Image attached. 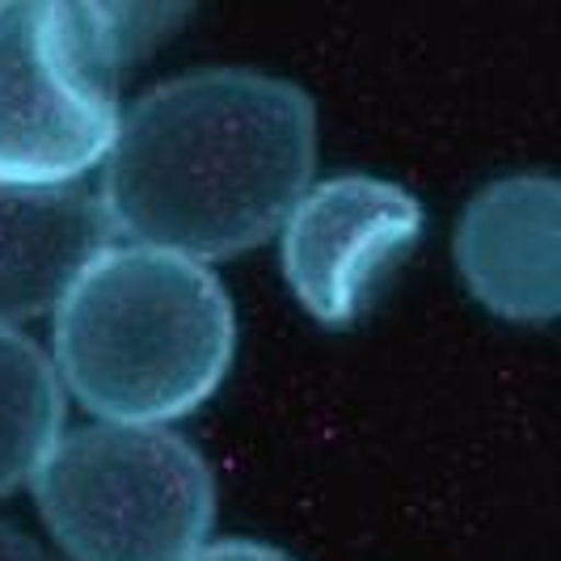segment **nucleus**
I'll list each match as a JSON object with an SVG mask.
<instances>
[{"label":"nucleus","instance_id":"1","mask_svg":"<svg viewBox=\"0 0 561 561\" xmlns=\"http://www.w3.org/2000/svg\"><path fill=\"white\" fill-rule=\"evenodd\" d=\"M317 169V106L257 68H203L140 93L102 165V207L136 245L220 262L271 241Z\"/></svg>","mask_w":561,"mask_h":561},{"label":"nucleus","instance_id":"2","mask_svg":"<svg viewBox=\"0 0 561 561\" xmlns=\"http://www.w3.org/2000/svg\"><path fill=\"white\" fill-rule=\"evenodd\" d=\"M237 317L203 262L152 245H106L51 317L64 393L106 422L165 426L225 385Z\"/></svg>","mask_w":561,"mask_h":561},{"label":"nucleus","instance_id":"10","mask_svg":"<svg viewBox=\"0 0 561 561\" xmlns=\"http://www.w3.org/2000/svg\"><path fill=\"white\" fill-rule=\"evenodd\" d=\"M0 561H56L34 536L13 528L9 519H0Z\"/></svg>","mask_w":561,"mask_h":561},{"label":"nucleus","instance_id":"4","mask_svg":"<svg viewBox=\"0 0 561 561\" xmlns=\"http://www.w3.org/2000/svg\"><path fill=\"white\" fill-rule=\"evenodd\" d=\"M38 515L72 561H186L216 524V478L169 426L64 431L30 478Z\"/></svg>","mask_w":561,"mask_h":561},{"label":"nucleus","instance_id":"6","mask_svg":"<svg viewBox=\"0 0 561 561\" xmlns=\"http://www.w3.org/2000/svg\"><path fill=\"white\" fill-rule=\"evenodd\" d=\"M561 191L549 173H511L469 198L456 225V271L481 309L540 325L561 309Z\"/></svg>","mask_w":561,"mask_h":561},{"label":"nucleus","instance_id":"9","mask_svg":"<svg viewBox=\"0 0 561 561\" xmlns=\"http://www.w3.org/2000/svg\"><path fill=\"white\" fill-rule=\"evenodd\" d=\"M186 561H296L287 558L275 545H262V540H241V536H228V540H207L203 549H195Z\"/></svg>","mask_w":561,"mask_h":561},{"label":"nucleus","instance_id":"3","mask_svg":"<svg viewBox=\"0 0 561 561\" xmlns=\"http://www.w3.org/2000/svg\"><path fill=\"white\" fill-rule=\"evenodd\" d=\"M186 9L0 0V182L77 186L118 136L123 72Z\"/></svg>","mask_w":561,"mask_h":561},{"label":"nucleus","instance_id":"5","mask_svg":"<svg viewBox=\"0 0 561 561\" xmlns=\"http://www.w3.org/2000/svg\"><path fill=\"white\" fill-rule=\"evenodd\" d=\"M422 207L405 186L371 173L312 182L279 228L283 279L321 325H351L376 283L414 250Z\"/></svg>","mask_w":561,"mask_h":561},{"label":"nucleus","instance_id":"7","mask_svg":"<svg viewBox=\"0 0 561 561\" xmlns=\"http://www.w3.org/2000/svg\"><path fill=\"white\" fill-rule=\"evenodd\" d=\"M114 245L102 195L77 186L0 182V325L56 312L68 287Z\"/></svg>","mask_w":561,"mask_h":561},{"label":"nucleus","instance_id":"8","mask_svg":"<svg viewBox=\"0 0 561 561\" xmlns=\"http://www.w3.org/2000/svg\"><path fill=\"white\" fill-rule=\"evenodd\" d=\"M68 393L51 351L18 325H0V499L30 485L43 456L64 435Z\"/></svg>","mask_w":561,"mask_h":561}]
</instances>
